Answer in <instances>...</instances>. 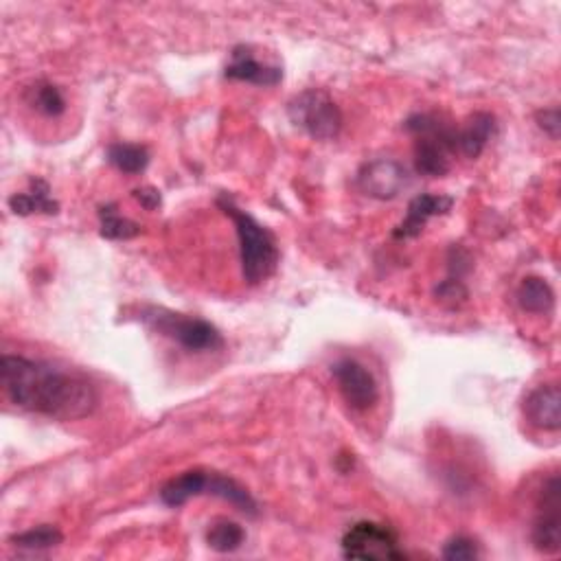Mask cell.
Returning <instances> with one entry per match:
<instances>
[{"label":"cell","instance_id":"obj_7","mask_svg":"<svg viewBox=\"0 0 561 561\" xmlns=\"http://www.w3.org/2000/svg\"><path fill=\"white\" fill-rule=\"evenodd\" d=\"M331 375H334L340 395L353 410H369L380 399V388H377L373 373L358 360L342 358L334 362Z\"/></svg>","mask_w":561,"mask_h":561},{"label":"cell","instance_id":"obj_5","mask_svg":"<svg viewBox=\"0 0 561 561\" xmlns=\"http://www.w3.org/2000/svg\"><path fill=\"white\" fill-rule=\"evenodd\" d=\"M340 546L347 559H406V553L399 548L397 535L388 526L377 522L353 524L342 537Z\"/></svg>","mask_w":561,"mask_h":561},{"label":"cell","instance_id":"obj_18","mask_svg":"<svg viewBox=\"0 0 561 561\" xmlns=\"http://www.w3.org/2000/svg\"><path fill=\"white\" fill-rule=\"evenodd\" d=\"M244 540L246 533L242 526L226 518L215 520L213 524H209V531H206V544L215 553H235L244 544Z\"/></svg>","mask_w":561,"mask_h":561},{"label":"cell","instance_id":"obj_1","mask_svg":"<svg viewBox=\"0 0 561 561\" xmlns=\"http://www.w3.org/2000/svg\"><path fill=\"white\" fill-rule=\"evenodd\" d=\"M5 395L18 408L57 421L86 419L95 412L97 388L84 375L22 356H3Z\"/></svg>","mask_w":561,"mask_h":561},{"label":"cell","instance_id":"obj_25","mask_svg":"<svg viewBox=\"0 0 561 561\" xmlns=\"http://www.w3.org/2000/svg\"><path fill=\"white\" fill-rule=\"evenodd\" d=\"M132 196L141 202L143 209L147 211H156L160 202H163V198H160V191L154 189V187H141V189H134L132 191Z\"/></svg>","mask_w":561,"mask_h":561},{"label":"cell","instance_id":"obj_6","mask_svg":"<svg viewBox=\"0 0 561 561\" xmlns=\"http://www.w3.org/2000/svg\"><path fill=\"white\" fill-rule=\"evenodd\" d=\"M531 537L533 546L544 555H557L561 551V502L559 478L555 474L546 480L540 491Z\"/></svg>","mask_w":561,"mask_h":561},{"label":"cell","instance_id":"obj_21","mask_svg":"<svg viewBox=\"0 0 561 561\" xmlns=\"http://www.w3.org/2000/svg\"><path fill=\"white\" fill-rule=\"evenodd\" d=\"M27 99L33 110H38L44 117H60L66 110V99L62 90L49 82H38L29 88Z\"/></svg>","mask_w":561,"mask_h":561},{"label":"cell","instance_id":"obj_16","mask_svg":"<svg viewBox=\"0 0 561 561\" xmlns=\"http://www.w3.org/2000/svg\"><path fill=\"white\" fill-rule=\"evenodd\" d=\"M206 494L222 498L231 502L235 509L248 515H257V502L250 496V491L237 483L235 478L224 476L220 472H209V480H206Z\"/></svg>","mask_w":561,"mask_h":561},{"label":"cell","instance_id":"obj_8","mask_svg":"<svg viewBox=\"0 0 561 561\" xmlns=\"http://www.w3.org/2000/svg\"><path fill=\"white\" fill-rule=\"evenodd\" d=\"M358 189L375 200H393L408 187V171L391 158H377L358 171Z\"/></svg>","mask_w":561,"mask_h":561},{"label":"cell","instance_id":"obj_3","mask_svg":"<svg viewBox=\"0 0 561 561\" xmlns=\"http://www.w3.org/2000/svg\"><path fill=\"white\" fill-rule=\"evenodd\" d=\"M141 320L150 329L158 331L160 336L178 342V345L187 351L202 353L224 347L220 329L206 323L202 318L169 312L165 307H145L141 312Z\"/></svg>","mask_w":561,"mask_h":561},{"label":"cell","instance_id":"obj_20","mask_svg":"<svg viewBox=\"0 0 561 561\" xmlns=\"http://www.w3.org/2000/svg\"><path fill=\"white\" fill-rule=\"evenodd\" d=\"M99 222H101V237L119 242V239H132L139 237L143 226L136 224L128 217H123L117 211V204H106L99 209Z\"/></svg>","mask_w":561,"mask_h":561},{"label":"cell","instance_id":"obj_14","mask_svg":"<svg viewBox=\"0 0 561 561\" xmlns=\"http://www.w3.org/2000/svg\"><path fill=\"white\" fill-rule=\"evenodd\" d=\"M31 189L27 193H14L9 198V209L16 215H33V213H47L55 215L60 211V204L51 198V187L47 180L42 178H31Z\"/></svg>","mask_w":561,"mask_h":561},{"label":"cell","instance_id":"obj_24","mask_svg":"<svg viewBox=\"0 0 561 561\" xmlns=\"http://www.w3.org/2000/svg\"><path fill=\"white\" fill-rule=\"evenodd\" d=\"M437 296H441L443 301H456V299L463 301L467 299V290L461 279H448L437 288Z\"/></svg>","mask_w":561,"mask_h":561},{"label":"cell","instance_id":"obj_13","mask_svg":"<svg viewBox=\"0 0 561 561\" xmlns=\"http://www.w3.org/2000/svg\"><path fill=\"white\" fill-rule=\"evenodd\" d=\"M206 480H209V472H204V469H189V472L167 480L163 489H160V500L167 507L187 505L191 498L206 494Z\"/></svg>","mask_w":561,"mask_h":561},{"label":"cell","instance_id":"obj_19","mask_svg":"<svg viewBox=\"0 0 561 561\" xmlns=\"http://www.w3.org/2000/svg\"><path fill=\"white\" fill-rule=\"evenodd\" d=\"M64 540L62 531L57 529V526L51 524H40V526H33V529L25 531V533H18L11 537V544L20 551H29V553H40V551H49V548L60 546Z\"/></svg>","mask_w":561,"mask_h":561},{"label":"cell","instance_id":"obj_10","mask_svg":"<svg viewBox=\"0 0 561 561\" xmlns=\"http://www.w3.org/2000/svg\"><path fill=\"white\" fill-rule=\"evenodd\" d=\"M526 421L544 432H557L561 428V393L557 384H542L533 388L524 399Z\"/></svg>","mask_w":561,"mask_h":561},{"label":"cell","instance_id":"obj_9","mask_svg":"<svg viewBox=\"0 0 561 561\" xmlns=\"http://www.w3.org/2000/svg\"><path fill=\"white\" fill-rule=\"evenodd\" d=\"M224 77L235 79V82L272 88L283 79V71L279 66L259 62L250 47H235L231 55V64L224 68Z\"/></svg>","mask_w":561,"mask_h":561},{"label":"cell","instance_id":"obj_12","mask_svg":"<svg viewBox=\"0 0 561 561\" xmlns=\"http://www.w3.org/2000/svg\"><path fill=\"white\" fill-rule=\"evenodd\" d=\"M496 134V117L489 112H474L463 128H456V154L478 158Z\"/></svg>","mask_w":561,"mask_h":561},{"label":"cell","instance_id":"obj_17","mask_svg":"<svg viewBox=\"0 0 561 561\" xmlns=\"http://www.w3.org/2000/svg\"><path fill=\"white\" fill-rule=\"evenodd\" d=\"M108 163L123 174L136 176L143 174L150 165V152H147V147L136 143H114L108 147Z\"/></svg>","mask_w":561,"mask_h":561},{"label":"cell","instance_id":"obj_22","mask_svg":"<svg viewBox=\"0 0 561 561\" xmlns=\"http://www.w3.org/2000/svg\"><path fill=\"white\" fill-rule=\"evenodd\" d=\"M443 559L450 561H467L480 557V548L474 540H469L465 535H456L452 540L443 546Z\"/></svg>","mask_w":561,"mask_h":561},{"label":"cell","instance_id":"obj_15","mask_svg":"<svg viewBox=\"0 0 561 561\" xmlns=\"http://www.w3.org/2000/svg\"><path fill=\"white\" fill-rule=\"evenodd\" d=\"M515 299H518V305L524 312L537 316L551 314L555 307V292L542 277L522 279V283L518 285V292H515Z\"/></svg>","mask_w":561,"mask_h":561},{"label":"cell","instance_id":"obj_2","mask_svg":"<svg viewBox=\"0 0 561 561\" xmlns=\"http://www.w3.org/2000/svg\"><path fill=\"white\" fill-rule=\"evenodd\" d=\"M217 206L235 224L239 239V259H242V274L248 285H259L270 279L279 266L277 239L266 226H261L253 215L235 206L228 196L217 198Z\"/></svg>","mask_w":561,"mask_h":561},{"label":"cell","instance_id":"obj_4","mask_svg":"<svg viewBox=\"0 0 561 561\" xmlns=\"http://www.w3.org/2000/svg\"><path fill=\"white\" fill-rule=\"evenodd\" d=\"M288 114L294 125H299L316 141H334L342 130V112L338 103L323 90L312 88L296 95L290 101Z\"/></svg>","mask_w":561,"mask_h":561},{"label":"cell","instance_id":"obj_11","mask_svg":"<svg viewBox=\"0 0 561 561\" xmlns=\"http://www.w3.org/2000/svg\"><path fill=\"white\" fill-rule=\"evenodd\" d=\"M452 206H454V198H450V196H434V193H423V196H417L408 204V213L404 217V222L395 228L393 237L395 239L419 237L432 217L450 213Z\"/></svg>","mask_w":561,"mask_h":561},{"label":"cell","instance_id":"obj_23","mask_svg":"<svg viewBox=\"0 0 561 561\" xmlns=\"http://www.w3.org/2000/svg\"><path fill=\"white\" fill-rule=\"evenodd\" d=\"M537 117V125L551 136V139H559V128H561V119H559V110L557 108H548V110H540L535 114Z\"/></svg>","mask_w":561,"mask_h":561}]
</instances>
